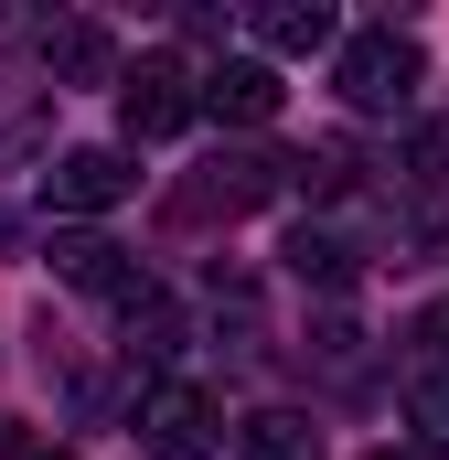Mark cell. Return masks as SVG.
Instances as JSON below:
<instances>
[{
	"label": "cell",
	"instance_id": "obj_16",
	"mask_svg": "<svg viewBox=\"0 0 449 460\" xmlns=\"http://www.w3.org/2000/svg\"><path fill=\"white\" fill-rule=\"evenodd\" d=\"M364 460H418V450H364Z\"/></svg>",
	"mask_w": 449,
	"mask_h": 460
},
{
	"label": "cell",
	"instance_id": "obj_2",
	"mask_svg": "<svg viewBox=\"0 0 449 460\" xmlns=\"http://www.w3.org/2000/svg\"><path fill=\"white\" fill-rule=\"evenodd\" d=\"M268 193H289V161H278V150H257V139H224L215 161H193L182 215H193V226H215V215L235 226V215H257Z\"/></svg>",
	"mask_w": 449,
	"mask_h": 460
},
{
	"label": "cell",
	"instance_id": "obj_7",
	"mask_svg": "<svg viewBox=\"0 0 449 460\" xmlns=\"http://www.w3.org/2000/svg\"><path fill=\"white\" fill-rule=\"evenodd\" d=\"M128 150H65L54 172H43V204L54 215H108V204H128Z\"/></svg>",
	"mask_w": 449,
	"mask_h": 460
},
{
	"label": "cell",
	"instance_id": "obj_4",
	"mask_svg": "<svg viewBox=\"0 0 449 460\" xmlns=\"http://www.w3.org/2000/svg\"><path fill=\"white\" fill-rule=\"evenodd\" d=\"M204 118V75L182 65V54H139L128 75H118V128L128 139H172V128H193Z\"/></svg>",
	"mask_w": 449,
	"mask_h": 460
},
{
	"label": "cell",
	"instance_id": "obj_6",
	"mask_svg": "<svg viewBox=\"0 0 449 460\" xmlns=\"http://www.w3.org/2000/svg\"><path fill=\"white\" fill-rule=\"evenodd\" d=\"M32 54H43V86H54V97H65V86H97V75H118L108 22H86V11H43V22H32Z\"/></svg>",
	"mask_w": 449,
	"mask_h": 460
},
{
	"label": "cell",
	"instance_id": "obj_9",
	"mask_svg": "<svg viewBox=\"0 0 449 460\" xmlns=\"http://www.w3.org/2000/svg\"><path fill=\"white\" fill-rule=\"evenodd\" d=\"M246 32H257L268 54H342V22L321 0H268V11H246Z\"/></svg>",
	"mask_w": 449,
	"mask_h": 460
},
{
	"label": "cell",
	"instance_id": "obj_10",
	"mask_svg": "<svg viewBox=\"0 0 449 460\" xmlns=\"http://www.w3.org/2000/svg\"><path fill=\"white\" fill-rule=\"evenodd\" d=\"M278 257H289V279H300V289H353V268H364L342 226H289V246H278Z\"/></svg>",
	"mask_w": 449,
	"mask_h": 460
},
{
	"label": "cell",
	"instance_id": "obj_17",
	"mask_svg": "<svg viewBox=\"0 0 449 460\" xmlns=\"http://www.w3.org/2000/svg\"><path fill=\"white\" fill-rule=\"evenodd\" d=\"M54 460H75V450H54Z\"/></svg>",
	"mask_w": 449,
	"mask_h": 460
},
{
	"label": "cell",
	"instance_id": "obj_14",
	"mask_svg": "<svg viewBox=\"0 0 449 460\" xmlns=\"http://www.w3.org/2000/svg\"><path fill=\"white\" fill-rule=\"evenodd\" d=\"M407 343H418V364H439V353H449V311H428V322H418Z\"/></svg>",
	"mask_w": 449,
	"mask_h": 460
},
{
	"label": "cell",
	"instance_id": "obj_13",
	"mask_svg": "<svg viewBox=\"0 0 449 460\" xmlns=\"http://www.w3.org/2000/svg\"><path fill=\"white\" fill-rule=\"evenodd\" d=\"M407 172H418V182H449V118H428V128L407 139Z\"/></svg>",
	"mask_w": 449,
	"mask_h": 460
},
{
	"label": "cell",
	"instance_id": "obj_1",
	"mask_svg": "<svg viewBox=\"0 0 449 460\" xmlns=\"http://www.w3.org/2000/svg\"><path fill=\"white\" fill-rule=\"evenodd\" d=\"M332 86H342L353 118H407L418 86H428V54H418V32H396V22H364V32H342Z\"/></svg>",
	"mask_w": 449,
	"mask_h": 460
},
{
	"label": "cell",
	"instance_id": "obj_11",
	"mask_svg": "<svg viewBox=\"0 0 449 460\" xmlns=\"http://www.w3.org/2000/svg\"><path fill=\"white\" fill-rule=\"evenodd\" d=\"M235 460H321V429L300 407H257V418H235Z\"/></svg>",
	"mask_w": 449,
	"mask_h": 460
},
{
	"label": "cell",
	"instance_id": "obj_15",
	"mask_svg": "<svg viewBox=\"0 0 449 460\" xmlns=\"http://www.w3.org/2000/svg\"><path fill=\"white\" fill-rule=\"evenodd\" d=\"M0 460H22V418H0Z\"/></svg>",
	"mask_w": 449,
	"mask_h": 460
},
{
	"label": "cell",
	"instance_id": "obj_3",
	"mask_svg": "<svg viewBox=\"0 0 449 460\" xmlns=\"http://www.w3.org/2000/svg\"><path fill=\"white\" fill-rule=\"evenodd\" d=\"M139 450L150 460H215L224 450V407L193 375H150L139 385Z\"/></svg>",
	"mask_w": 449,
	"mask_h": 460
},
{
	"label": "cell",
	"instance_id": "obj_5",
	"mask_svg": "<svg viewBox=\"0 0 449 460\" xmlns=\"http://www.w3.org/2000/svg\"><path fill=\"white\" fill-rule=\"evenodd\" d=\"M43 257H54V279H65V289H86V300H118V311L161 300V279H150V268H139L118 235H97V226H65Z\"/></svg>",
	"mask_w": 449,
	"mask_h": 460
},
{
	"label": "cell",
	"instance_id": "obj_12",
	"mask_svg": "<svg viewBox=\"0 0 449 460\" xmlns=\"http://www.w3.org/2000/svg\"><path fill=\"white\" fill-rule=\"evenodd\" d=\"M407 429H418L428 450H449V364H418V375H407Z\"/></svg>",
	"mask_w": 449,
	"mask_h": 460
},
{
	"label": "cell",
	"instance_id": "obj_8",
	"mask_svg": "<svg viewBox=\"0 0 449 460\" xmlns=\"http://www.w3.org/2000/svg\"><path fill=\"white\" fill-rule=\"evenodd\" d=\"M204 108L235 118V128H268V118H278V65H257V54H224L215 75H204Z\"/></svg>",
	"mask_w": 449,
	"mask_h": 460
}]
</instances>
